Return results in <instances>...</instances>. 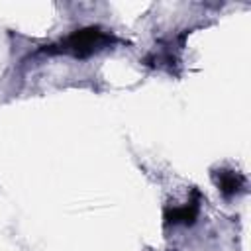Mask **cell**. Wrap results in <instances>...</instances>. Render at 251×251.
Segmentation results:
<instances>
[{
	"instance_id": "1",
	"label": "cell",
	"mask_w": 251,
	"mask_h": 251,
	"mask_svg": "<svg viewBox=\"0 0 251 251\" xmlns=\"http://www.w3.org/2000/svg\"><path fill=\"white\" fill-rule=\"evenodd\" d=\"M110 43H114V35L100 29V27H84L76 29L71 35H67L57 47V51L71 53L75 57H88L92 53H98L106 49Z\"/></svg>"
},
{
	"instance_id": "2",
	"label": "cell",
	"mask_w": 251,
	"mask_h": 251,
	"mask_svg": "<svg viewBox=\"0 0 251 251\" xmlns=\"http://www.w3.org/2000/svg\"><path fill=\"white\" fill-rule=\"evenodd\" d=\"M245 178L239 175V173H233V171H222L220 176H218V186L222 188L224 194H235L241 190Z\"/></svg>"
}]
</instances>
